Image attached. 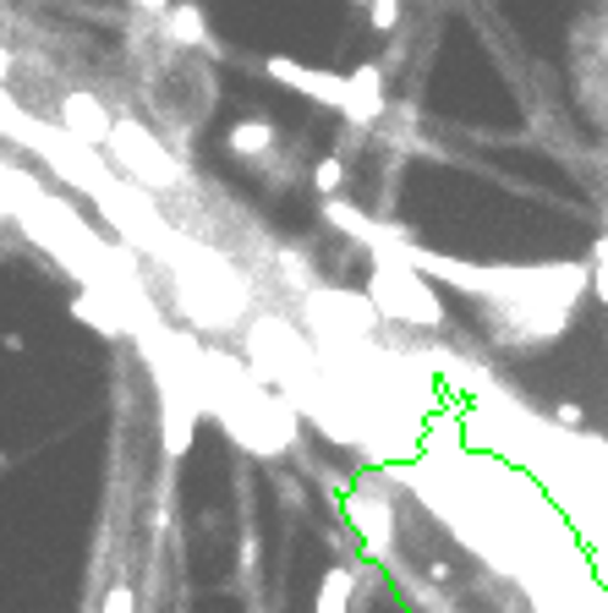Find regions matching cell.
Returning <instances> with one entry per match:
<instances>
[{
    "label": "cell",
    "mask_w": 608,
    "mask_h": 613,
    "mask_svg": "<svg viewBox=\"0 0 608 613\" xmlns=\"http://www.w3.org/2000/svg\"><path fill=\"white\" fill-rule=\"evenodd\" d=\"M351 591H356V569L351 564H335L318 586V613H346L351 608Z\"/></svg>",
    "instance_id": "4"
},
{
    "label": "cell",
    "mask_w": 608,
    "mask_h": 613,
    "mask_svg": "<svg viewBox=\"0 0 608 613\" xmlns=\"http://www.w3.org/2000/svg\"><path fill=\"white\" fill-rule=\"evenodd\" d=\"M553 422H559V427H581V405H570V400L553 405Z\"/></svg>",
    "instance_id": "9"
},
{
    "label": "cell",
    "mask_w": 608,
    "mask_h": 613,
    "mask_svg": "<svg viewBox=\"0 0 608 613\" xmlns=\"http://www.w3.org/2000/svg\"><path fill=\"white\" fill-rule=\"evenodd\" d=\"M586 280H592V296L608 307V236L592 241V258H586Z\"/></svg>",
    "instance_id": "6"
},
{
    "label": "cell",
    "mask_w": 608,
    "mask_h": 613,
    "mask_svg": "<svg viewBox=\"0 0 608 613\" xmlns=\"http://www.w3.org/2000/svg\"><path fill=\"white\" fill-rule=\"evenodd\" d=\"M61 132L67 138H78V143H110V132H116V116L94 99V94H67L61 99Z\"/></svg>",
    "instance_id": "3"
},
{
    "label": "cell",
    "mask_w": 608,
    "mask_h": 613,
    "mask_svg": "<svg viewBox=\"0 0 608 613\" xmlns=\"http://www.w3.org/2000/svg\"><path fill=\"white\" fill-rule=\"evenodd\" d=\"M367 17H373V28H378V34H395V28H400V0H373Z\"/></svg>",
    "instance_id": "8"
},
{
    "label": "cell",
    "mask_w": 608,
    "mask_h": 613,
    "mask_svg": "<svg viewBox=\"0 0 608 613\" xmlns=\"http://www.w3.org/2000/svg\"><path fill=\"white\" fill-rule=\"evenodd\" d=\"M269 78H280L285 89H296L302 99H318V105H335V110H346V78H335V72L296 67V61L274 56V61H269Z\"/></svg>",
    "instance_id": "2"
},
{
    "label": "cell",
    "mask_w": 608,
    "mask_h": 613,
    "mask_svg": "<svg viewBox=\"0 0 608 613\" xmlns=\"http://www.w3.org/2000/svg\"><path fill=\"white\" fill-rule=\"evenodd\" d=\"M313 187H318L324 198H335V192L346 187V160H318V170H313Z\"/></svg>",
    "instance_id": "7"
},
{
    "label": "cell",
    "mask_w": 608,
    "mask_h": 613,
    "mask_svg": "<svg viewBox=\"0 0 608 613\" xmlns=\"http://www.w3.org/2000/svg\"><path fill=\"white\" fill-rule=\"evenodd\" d=\"M367 302L378 307V318H395V323H411V329H439L444 323V307L428 291V274H417L395 247H378L373 280H367Z\"/></svg>",
    "instance_id": "1"
},
{
    "label": "cell",
    "mask_w": 608,
    "mask_h": 613,
    "mask_svg": "<svg viewBox=\"0 0 608 613\" xmlns=\"http://www.w3.org/2000/svg\"><path fill=\"white\" fill-rule=\"evenodd\" d=\"M242 160H253V154H264L269 143H274V132H269V121H242V127H231V138H225Z\"/></svg>",
    "instance_id": "5"
},
{
    "label": "cell",
    "mask_w": 608,
    "mask_h": 613,
    "mask_svg": "<svg viewBox=\"0 0 608 613\" xmlns=\"http://www.w3.org/2000/svg\"><path fill=\"white\" fill-rule=\"evenodd\" d=\"M351 7H373V0H351Z\"/></svg>",
    "instance_id": "10"
}]
</instances>
